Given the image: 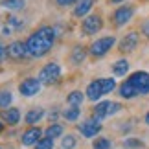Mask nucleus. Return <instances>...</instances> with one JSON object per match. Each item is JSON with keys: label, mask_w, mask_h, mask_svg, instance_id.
<instances>
[{"label": "nucleus", "mask_w": 149, "mask_h": 149, "mask_svg": "<svg viewBox=\"0 0 149 149\" xmlns=\"http://www.w3.org/2000/svg\"><path fill=\"white\" fill-rule=\"evenodd\" d=\"M2 120L8 125H17L20 122V111L17 107H9V109H6V111L2 112Z\"/></svg>", "instance_id": "obj_15"}, {"label": "nucleus", "mask_w": 149, "mask_h": 149, "mask_svg": "<svg viewBox=\"0 0 149 149\" xmlns=\"http://www.w3.org/2000/svg\"><path fill=\"white\" fill-rule=\"evenodd\" d=\"M6 57H8V52H6V46H2L0 44V65L6 61Z\"/></svg>", "instance_id": "obj_30"}, {"label": "nucleus", "mask_w": 149, "mask_h": 149, "mask_svg": "<svg viewBox=\"0 0 149 149\" xmlns=\"http://www.w3.org/2000/svg\"><path fill=\"white\" fill-rule=\"evenodd\" d=\"M79 114H81V107H66L65 111H63V118L66 120V122H76V120L79 118Z\"/></svg>", "instance_id": "obj_18"}, {"label": "nucleus", "mask_w": 149, "mask_h": 149, "mask_svg": "<svg viewBox=\"0 0 149 149\" xmlns=\"http://www.w3.org/2000/svg\"><path fill=\"white\" fill-rule=\"evenodd\" d=\"M55 28L52 26H41L39 30H35L30 37L26 39V50H28V57H44L48 52L54 48L55 42Z\"/></svg>", "instance_id": "obj_1"}, {"label": "nucleus", "mask_w": 149, "mask_h": 149, "mask_svg": "<svg viewBox=\"0 0 149 149\" xmlns=\"http://www.w3.org/2000/svg\"><path fill=\"white\" fill-rule=\"evenodd\" d=\"M92 6H94V0H79L76 4V8H74V17L85 19V17L88 15V11L92 9Z\"/></svg>", "instance_id": "obj_14"}, {"label": "nucleus", "mask_w": 149, "mask_h": 149, "mask_svg": "<svg viewBox=\"0 0 149 149\" xmlns=\"http://www.w3.org/2000/svg\"><path fill=\"white\" fill-rule=\"evenodd\" d=\"M127 72H129V61L127 59H118L112 65V74L116 77H123Z\"/></svg>", "instance_id": "obj_17"}, {"label": "nucleus", "mask_w": 149, "mask_h": 149, "mask_svg": "<svg viewBox=\"0 0 149 149\" xmlns=\"http://www.w3.org/2000/svg\"><path fill=\"white\" fill-rule=\"evenodd\" d=\"M133 15H134V8H133V6H120V8L114 11V15H112L114 26L122 28L125 24H129L131 19H133Z\"/></svg>", "instance_id": "obj_9"}, {"label": "nucleus", "mask_w": 149, "mask_h": 149, "mask_svg": "<svg viewBox=\"0 0 149 149\" xmlns=\"http://www.w3.org/2000/svg\"><path fill=\"white\" fill-rule=\"evenodd\" d=\"M26 0H2V6L6 9H11V11H19L24 8Z\"/></svg>", "instance_id": "obj_22"}, {"label": "nucleus", "mask_w": 149, "mask_h": 149, "mask_svg": "<svg viewBox=\"0 0 149 149\" xmlns=\"http://www.w3.org/2000/svg\"><path fill=\"white\" fill-rule=\"evenodd\" d=\"M44 136H48V138H57V136H63V125L61 123H52L50 127L44 131Z\"/></svg>", "instance_id": "obj_21"}, {"label": "nucleus", "mask_w": 149, "mask_h": 149, "mask_svg": "<svg viewBox=\"0 0 149 149\" xmlns=\"http://www.w3.org/2000/svg\"><path fill=\"white\" fill-rule=\"evenodd\" d=\"M76 146H77V140H76L74 134H66V136L61 138V147L63 149H74Z\"/></svg>", "instance_id": "obj_23"}, {"label": "nucleus", "mask_w": 149, "mask_h": 149, "mask_svg": "<svg viewBox=\"0 0 149 149\" xmlns=\"http://www.w3.org/2000/svg\"><path fill=\"white\" fill-rule=\"evenodd\" d=\"M8 24L13 28V30H20V28L24 26V22H22L19 17H8Z\"/></svg>", "instance_id": "obj_28"}, {"label": "nucleus", "mask_w": 149, "mask_h": 149, "mask_svg": "<svg viewBox=\"0 0 149 149\" xmlns=\"http://www.w3.org/2000/svg\"><path fill=\"white\" fill-rule=\"evenodd\" d=\"M42 133H44V131L41 127H30V129H26L24 133H22V136H20L22 146H26V147L35 146L37 142L42 138Z\"/></svg>", "instance_id": "obj_12"}, {"label": "nucleus", "mask_w": 149, "mask_h": 149, "mask_svg": "<svg viewBox=\"0 0 149 149\" xmlns=\"http://www.w3.org/2000/svg\"><path fill=\"white\" fill-rule=\"evenodd\" d=\"M142 33H144V35L149 39V19L144 22V24H142Z\"/></svg>", "instance_id": "obj_31"}, {"label": "nucleus", "mask_w": 149, "mask_h": 149, "mask_svg": "<svg viewBox=\"0 0 149 149\" xmlns=\"http://www.w3.org/2000/svg\"><path fill=\"white\" fill-rule=\"evenodd\" d=\"M114 44H116V37H112V35L100 37V39H96V41L90 44L88 52H90L92 57H103V55H107L109 52L114 48Z\"/></svg>", "instance_id": "obj_5"}, {"label": "nucleus", "mask_w": 149, "mask_h": 149, "mask_svg": "<svg viewBox=\"0 0 149 149\" xmlns=\"http://www.w3.org/2000/svg\"><path fill=\"white\" fill-rule=\"evenodd\" d=\"M2 131H4V123L0 122V133H2Z\"/></svg>", "instance_id": "obj_34"}, {"label": "nucleus", "mask_w": 149, "mask_h": 149, "mask_svg": "<svg viewBox=\"0 0 149 149\" xmlns=\"http://www.w3.org/2000/svg\"><path fill=\"white\" fill-rule=\"evenodd\" d=\"M41 87H42V83L39 81V77H26L19 85V92L24 98H31V96H37L41 92Z\"/></svg>", "instance_id": "obj_8"}, {"label": "nucleus", "mask_w": 149, "mask_h": 149, "mask_svg": "<svg viewBox=\"0 0 149 149\" xmlns=\"http://www.w3.org/2000/svg\"><path fill=\"white\" fill-rule=\"evenodd\" d=\"M122 2H125V0H111V4H122Z\"/></svg>", "instance_id": "obj_33"}, {"label": "nucleus", "mask_w": 149, "mask_h": 149, "mask_svg": "<svg viewBox=\"0 0 149 149\" xmlns=\"http://www.w3.org/2000/svg\"><path fill=\"white\" fill-rule=\"evenodd\" d=\"M123 147H129V149L144 147V142H142V140H136V138H127V140H123Z\"/></svg>", "instance_id": "obj_27"}, {"label": "nucleus", "mask_w": 149, "mask_h": 149, "mask_svg": "<svg viewBox=\"0 0 149 149\" xmlns=\"http://www.w3.org/2000/svg\"><path fill=\"white\" fill-rule=\"evenodd\" d=\"M11 101H13L11 92L9 90H2V92H0V109H9Z\"/></svg>", "instance_id": "obj_24"}, {"label": "nucleus", "mask_w": 149, "mask_h": 149, "mask_svg": "<svg viewBox=\"0 0 149 149\" xmlns=\"http://www.w3.org/2000/svg\"><path fill=\"white\" fill-rule=\"evenodd\" d=\"M79 131H81V134L85 138H94V136L100 134V131H101V122L96 120V118H88L79 125Z\"/></svg>", "instance_id": "obj_11"}, {"label": "nucleus", "mask_w": 149, "mask_h": 149, "mask_svg": "<svg viewBox=\"0 0 149 149\" xmlns=\"http://www.w3.org/2000/svg\"><path fill=\"white\" fill-rule=\"evenodd\" d=\"M83 100H85V94L81 90H72V92L68 94V98H66L68 105H74V107H81Z\"/></svg>", "instance_id": "obj_19"}, {"label": "nucleus", "mask_w": 149, "mask_h": 149, "mask_svg": "<svg viewBox=\"0 0 149 149\" xmlns=\"http://www.w3.org/2000/svg\"><path fill=\"white\" fill-rule=\"evenodd\" d=\"M120 111H122V103H118V101H100V103H96V107H94V118L101 122L103 118H109V116H112V114H116Z\"/></svg>", "instance_id": "obj_6"}, {"label": "nucleus", "mask_w": 149, "mask_h": 149, "mask_svg": "<svg viewBox=\"0 0 149 149\" xmlns=\"http://www.w3.org/2000/svg\"><path fill=\"white\" fill-rule=\"evenodd\" d=\"M44 118V109L42 107H37V109H31V111H28V114L24 116V122L28 125H35L37 122H41Z\"/></svg>", "instance_id": "obj_16"}, {"label": "nucleus", "mask_w": 149, "mask_h": 149, "mask_svg": "<svg viewBox=\"0 0 149 149\" xmlns=\"http://www.w3.org/2000/svg\"><path fill=\"white\" fill-rule=\"evenodd\" d=\"M138 41H140V35L136 31H131V33H127L122 41H120V52H133L136 46H138Z\"/></svg>", "instance_id": "obj_13"}, {"label": "nucleus", "mask_w": 149, "mask_h": 149, "mask_svg": "<svg viewBox=\"0 0 149 149\" xmlns=\"http://www.w3.org/2000/svg\"><path fill=\"white\" fill-rule=\"evenodd\" d=\"M6 52H8V59L11 61H20L28 57V50H26V42L22 41H13L6 46Z\"/></svg>", "instance_id": "obj_10"}, {"label": "nucleus", "mask_w": 149, "mask_h": 149, "mask_svg": "<svg viewBox=\"0 0 149 149\" xmlns=\"http://www.w3.org/2000/svg\"><path fill=\"white\" fill-rule=\"evenodd\" d=\"M144 122L147 123V127H149V112H146V116H144Z\"/></svg>", "instance_id": "obj_32"}, {"label": "nucleus", "mask_w": 149, "mask_h": 149, "mask_svg": "<svg viewBox=\"0 0 149 149\" xmlns=\"http://www.w3.org/2000/svg\"><path fill=\"white\" fill-rule=\"evenodd\" d=\"M114 88H116V79L114 77H101V79L90 81L85 92H87V98L90 101H98L101 96L111 94Z\"/></svg>", "instance_id": "obj_3"}, {"label": "nucleus", "mask_w": 149, "mask_h": 149, "mask_svg": "<svg viewBox=\"0 0 149 149\" xmlns=\"http://www.w3.org/2000/svg\"><path fill=\"white\" fill-rule=\"evenodd\" d=\"M57 4L61 6V8H65V6H72V4H77L79 0H55Z\"/></svg>", "instance_id": "obj_29"}, {"label": "nucleus", "mask_w": 149, "mask_h": 149, "mask_svg": "<svg viewBox=\"0 0 149 149\" xmlns=\"http://www.w3.org/2000/svg\"><path fill=\"white\" fill-rule=\"evenodd\" d=\"M101 28H103V19L98 13L87 15L81 22V30H83L85 35H96V33L101 31Z\"/></svg>", "instance_id": "obj_7"}, {"label": "nucleus", "mask_w": 149, "mask_h": 149, "mask_svg": "<svg viewBox=\"0 0 149 149\" xmlns=\"http://www.w3.org/2000/svg\"><path fill=\"white\" fill-rule=\"evenodd\" d=\"M92 147L94 149H111L112 144H111V140H107V138H96Z\"/></svg>", "instance_id": "obj_26"}, {"label": "nucleus", "mask_w": 149, "mask_h": 149, "mask_svg": "<svg viewBox=\"0 0 149 149\" xmlns=\"http://www.w3.org/2000/svg\"><path fill=\"white\" fill-rule=\"evenodd\" d=\"M59 79H61V66H59V63H48V65L42 66L41 72H39V81H41L42 85H48V87L55 85Z\"/></svg>", "instance_id": "obj_4"}, {"label": "nucleus", "mask_w": 149, "mask_h": 149, "mask_svg": "<svg viewBox=\"0 0 149 149\" xmlns=\"http://www.w3.org/2000/svg\"><path fill=\"white\" fill-rule=\"evenodd\" d=\"M120 96L125 100H133L136 96H147L149 94V72L138 70L133 72L125 81L120 85Z\"/></svg>", "instance_id": "obj_2"}, {"label": "nucleus", "mask_w": 149, "mask_h": 149, "mask_svg": "<svg viewBox=\"0 0 149 149\" xmlns=\"http://www.w3.org/2000/svg\"><path fill=\"white\" fill-rule=\"evenodd\" d=\"M85 57H87V52H85L83 46H76L72 50V55H70V61L74 63V65H81V63L85 61Z\"/></svg>", "instance_id": "obj_20"}, {"label": "nucleus", "mask_w": 149, "mask_h": 149, "mask_svg": "<svg viewBox=\"0 0 149 149\" xmlns=\"http://www.w3.org/2000/svg\"><path fill=\"white\" fill-rule=\"evenodd\" d=\"M35 149H54V138H48V136L41 138L35 144Z\"/></svg>", "instance_id": "obj_25"}]
</instances>
